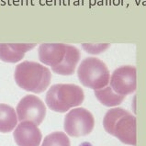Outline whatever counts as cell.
I'll list each match as a JSON object with an SVG mask.
<instances>
[{
	"instance_id": "6da1fadb",
	"label": "cell",
	"mask_w": 146,
	"mask_h": 146,
	"mask_svg": "<svg viewBox=\"0 0 146 146\" xmlns=\"http://www.w3.org/2000/svg\"><path fill=\"white\" fill-rule=\"evenodd\" d=\"M38 53L42 64L51 66L52 72L61 76L73 74L81 58L76 47L64 43H42L39 46Z\"/></svg>"
},
{
	"instance_id": "7a4b0ae2",
	"label": "cell",
	"mask_w": 146,
	"mask_h": 146,
	"mask_svg": "<svg viewBox=\"0 0 146 146\" xmlns=\"http://www.w3.org/2000/svg\"><path fill=\"white\" fill-rule=\"evenodd\" d=\"M14 78L20 88L38 94L48 88L52 74L48 67L39 62L25 61L16 66Z\"/></svg>"
},
{
	"instance_id": "3957f363",
	"label": "cell",
	"mask_w": 146,
	"mask_h": 146,
	"mask_svg": "<svg viewBox=\"0 0 146 146\" xmlns=\"http://www.w3.org/2000/svg\"><path fill=\"white\" fill-rule=\"evenodd\" d=\"M103 126L108 133L121 143L136 146V118L124 108H114L108 110L104 116Z\"/></svg>"
},
{
	"instance_id": "277c9868",
	"label": "cell",
	"mask_w": 146,
	"mask_h": 146,
	"mask_svg": "<svg viewBox=\"0 0 146 146\" xmlns=\"http://www.w3.org/2000/svg\"><path fill=\"white\" fill-rule=\"evenodd\" d=\"M84 99V91L80 86L74 84H57L48 90L45 102L52 110L62 113L81 105Z\"/></svg>"
},
{
	"instance_id": "5b68a950",
	"label": "cell",
	"mask_w": 146,
	"mask_h": 146,
	"mask_svg": "<svg viewBox=\"0 0 146 146\" xmlns=\"http://www.w3.org/2000/svg\"><path fill=\"white\" fill-rule=\"evenodd\" d=\"M77 76L83 86L94 90L104 88L110 81V74L105 62L96 57H87L81 62Z\"/></svg>"
},
{
	"instance_id": "8992f818",
	"label": "cell",
	"mask_w": 146,
	"mask_h": 146,
	"mask_svg": "<svg viewBox=\"0 0 146 146\" xmlns=\"http://www.w3.org/2000/svg\"><path fill=\"white\" fill-rule=\"evenodd\" d=\"M95 126L94 117L84 108L70 110L64 118V131L71 137L86 136L92 132Z\"/></svg>"
},
{
	"instance_id": "52a82bcc",
	"label": "cell",
	"mask_w": 146,
	"mask_h": 146,
	"mask_svg": "<svg viewBox=\"0 0 146 146\" xmlns=\"http://www.w3.org/2000/svg\"><path fill=\"white\" fill-rule=\"evenodd\" d=\"M16 111L18 119L20 122L31 121L38 126L45 118L46 107L38 97L28 95L19 101Z\"/></svg>"
},
{
	"instance_id": "ba28073f",
	"label": "cell",
	"mask_w": 146,
	"mask_h": 146,
	"mask_svg": "<svg viewBox=\"0 0 146 146\" xmlns=\"http://www.w3.org/2000/svg\"><path fill=\"white\" fill-rule=\"evenodd\" d=\"M110 82L116 93L122 96L132 94L137 88L136 68L132 65L120 66L113 72Z\"/></svg>"
},
{
	"instance_id": "9c48e42d",
	"label": "cell",
	"mask_w": 146,
	"mask_h": 146,
	"mask_svg": "<svg viewBox=\"0 0 146 146\" xmlns=\"http://www.w3.org/2000/svg\"><path fill=\"white\" fill-rule=\"evenodd\" d=\"M14 140L19 146H40L42 138L38 126L31 121H21L13 132Z\"/></svg>"
},
{
	"instance_id": "30bf717a",
	"label": "cell",
	"mask_w": 146,
	"mask_h": 146,
	"mask_svg": "<svg viewBox=\"0 0 146 146\" xmlns=\"http://www.w3.org/2000/svg\"><path fill=\"white\" fill-rule=\"evenodd\" d=\"M35 46V43H0V60L6 62H18L23 59L25 53Z\"/></svg>"
},
{
	"instance_id": "8fae6325",
	"label": "cell",
	"mask_w": 146,
	"mask_h": 146,
	"mask_svg": "<svg viewBox=\"0 0 146 146\" xmlns=\"http://www.w3.org/2000/svg\"><path fill=\"white\" fill-rule=\"evenodd\" d=\"M18 123L15 110L7 104H0V132L7 133L14 130Z\"/></svg>"
},
{
	"instance_id": "7c38bea8",
	"label": "cell",
	"mask_w": 146,
	"mask_h": 146,
	"mask_svg": "<svg viewBox=\"0 0 146 146\" xmlns=\"http://www.w3.org/2000/svg\"><path fill=\"white\" fill-rule=\"evenodd\" d=\"M95 95L98 101L107 107L118 106L125 98V96L116 93L111 86H106L104 88L95 90Z\"/></svg>"
},
{
	"instance_id": "4fadbf2b",
	"label": "cell",
	"mask_w": 146,
	"mask_h": 146,
	"mask_svg": "<svg viewBox=\"0 0 146 146\" xmlns=\"http://www.w3.org/2000/svg\"><path fill=\"white\" fill-rule=\"evenodd\" d=\"M41 146H71V143L64 132L55 131L45 137Z\"/></svg>"
},
{
	"instance_id": "5bb4252c",
	"label": "cell",
	"mask_w": 146,
	"mask_h": 146,
	"mask_svg": "<svg viewBox=\"0 0 146 146\" xmlns=\"http://www.w3.org/2000/svg\"><path fill=\"white\" fill-rule=\"evenodd\" d=\"M83 49H85L88 53L92 54H98L101 53L103 51H105L106 49L110 47V44H82Z\"/></svg>"
}]
</instances>
